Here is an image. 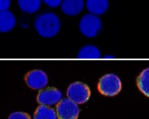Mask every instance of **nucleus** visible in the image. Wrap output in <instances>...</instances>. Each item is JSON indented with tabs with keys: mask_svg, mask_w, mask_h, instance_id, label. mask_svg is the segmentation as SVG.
<instances>
[{
	"mask_svg": "<svg viewBox=\"0 0 149 119\" xmlns=\"http://www.w3.org/2000/svg\"><path fill=\"white\" fill-rule=\"evenodd\" d=\"M34 25L39 35L50 38L56 35L60 31L61 22L55 13L47 12L41 14L36 18Z\"/></svg>",
	"mask_w": 149,
	"mask_h": 119,
	"instance_id": "obj_1",
	"label": "nucleus"
},
{
	"mask_svg": "<svg viewBox=\"0 0 149 119\" xmlns=\"http://www.w3.org/2000/svg\"><path fill=\"white\" fill-rule=\"evenodd\" d=\"M102 21L99 16L86 14L81 19L79 29L83 35L88 38L96 37L102 28Z\"/></svg>",
	"mask_w": 149,
	"mask_h": 119,
	"instance_id": "obj_2",
	"label": "nucleus"
},
{
	"mask_svg": "<svg viewBox=\"0 0 149 119\" xmlns=\"http://www.w3.org/2000/svg\"><path fill=\"white\" fill-rule=\"evenodd\" d=\"M122 88L119 77L113 73H108L102 76L98 84V89L101 94L106 96L118 95Z\"/></svg>",
	"mask_w": 149,
	"mask_h": 119,
	"instance_id": "obj_3",
	"label": "nucleus"
},
{
	"mask_svg": "<svg viewBox=\"0 0 149 119\" xmlns=\"http://www.w3.org/2000/svg\"><path fill=\"white\" fill-rule=\"evenodd\" d=\"M67 95L68 99L77 104H82L89 99L91 91L86 84L74 82L68 88Z\"/></svg>",
	"mask_w": 149,
	"mask_h": 119,
	"instance_id": "obj_4",
	"label": "nucleus"
},
{
	"mask_svg": "<svg viewBox=\"0 0 149 119\" xmlns=\"http://www.w3.org/2000/svg\"><path fill=\"white\" fill-rule=\"evenodd\" d=\"M56 110L58 119H77L80 113L78 104L68 98L60 100L56 105Z\"/></svg>",
	"mask_w": 149,
	"mask_h": 119,
	"instance_id": "obj_5",
	"label": "nucleus"
},
{
	"mask_svg": "<svg viewBox=\"0 0 149 119\" xmlns=\"http://www.w3.org/2000/svg\"><path fill=\"white\" fill-rule=\"evenodd\" d=\"M62 98V93L58 89L47 88L39 91L37 95V101L41 105L49 106L58 103Z\"/></svg>",
	"mask_w": 149,
	"mask_h": 119,
	"instance_id": "obj_6",
	"label": "nucleus"
},
{
	"mask_svg": "<svg viewBox=\"0 0 149 119\" xmlns=\"http://www.w3.org/2000/svg\"><path fill=\"white\" fill-rule=\"evenodd\" d=\"M27 85L32 89H41L47 86L48 78L43 71L37 69L29 71L25 76Z\"/></svg>",
	"mask_w": 149,
	"mask_h": 119,
	"instance_id": "obj_7",
	"label": "nucleus"
},
{
	"mask_svg": "<svg viewBox=\"0 0 149 119\" xmlns=\"http://www.w3.org/2000/svg\"><path fill=\"white\" fill-rule=\"evenodd\" d=\"M85 4L84 0H63L60 6L62 12L65 15L74 16L82 12Z\"/></svg>",
	"mask_w": 149,
	"mask_h": 119,
	"instance_id": "obj_8",
	"label": "nucleus"
},
{
	"mask_svg": "<svg viewBox=\"0 0 149 119\" xmlns=\"http://www.w3.org/2000/svg\"><path fill=\"white\" fill-rule=\"evenodd\" d=\"M85 6L90 14L99 16L107 11L109 2L108 0H87Z\"/></svg>",
	"mask_w": 149,
	"mask_h": 119,
	"instance_id": "obj_9",
	"label": "nucleus"
},
{
	"mask_svg": "<svg viewBox=\"0 0 149 119\" xmlns=\"http://www.w3.org/2000/svg\"><path fill=\"white\" fill-rule=\"evenodd\" d=\"M16 24L15 15L7 10L0 12V32L7 33L13 30Z\"/></svg>",
	"mask_w": 149,
	"mask_h": 119,
	"instance_id": "obj_10",
	"label": "nucleus"
},
{
	"mask_svg": "<svg viewBox=\"0 0 149 119\" xmlns=\"http://www.w3.org/2000/svg\"><path fill=\"white\" fill-rule=\"evenodd\" d=\"M19 8L27 14H33L40 9L42 0H18Z\"/></svg>",
	"mask_w": 149,
	"mask_h": 119,
	"instance_id": "obj_11",
	"label": "nucleus"
},
{
	"mask_svg": "<svg viewBox=\"0 0 149 119\" xmlns=\"http://www.w3.org/2000/svg\"><path fill=\"white\" fill-rule=\"evenodd\" d=\"M101 56L100 51L97 47L88 45L81 49L77 57L81 59H99Z\"/></svg>",
	"mask_w": 149,
	"mask_h": 119,
	"instance_id": "obj_12",
	"label": "nucleus"
},
{
	"mask_svg": "<svg viewBox=\"0 0 149 119\" xmlns=\"http://www.w3.org/2000/svg\"><path fill=\"white\" fill-rule=\"evenodd\" d=\"M57 116L54 109L41 105L37 107L34 113V119H56Z\"/></svg>",
	"mask_w": 149,
	"mask_h": 119,
	"instance_id": "obj_13",
	"label": "nucleus"
},
{
	"mask_svg": "<svg viewBox=\"0 0 149 119\" xmlns=\"http://www.w3.org/2000/svg\"><path fill=\"white\" fill-rule=\"evenodd\" d=\"M149 69L143 70L137 79L138 88L144 95L149 97Z\"/></svg>",
	"mask_w": 149,
	"mask_h": 119,
	"instance_id": "obj_14",
	"label": "nucleus"
},
{
	"mask_svg": "<svg viewBox=\"0 0 149 119\" xmlns=\"http://www.w3.org/2000/svg\"><path fill=\"white\" fill-rule=\"evenodd\" d=\"M8 119H31L30 115L24 112H14L11 114Z\"/></svg>",
	"mask_w": 149,
	"mask_h": 119,
	"instance_id": "obj_15",
	"label": "nucleus"
},
{
	"mask_svg": "<svg viewBox=\"0 0 149 119\" xmlns=\"http://www.w3.org/2000/svg\"><path fill=\"white\" fill-rule=\"evenodd\" d=\"M47 6L51 8H56L61 5L63 0H42Z\"/></svg>",
	"mask_w": 149,
	"mask_h": 119,
	"instance_id": "obj_16",
	"label": "nucleus"
},
{
	"mask_svg": "<svg viewBox=\"0 0 149 119\" xmlns=\"http://www.w3.org/2000/svg\"><path fill=\"white\" fill-rule=\"evenodd\" d=\"M11 5V0H0V12L9 9Z\"/></svg>",
	"mask_w": 149,
	"mask_h": 119,
	"instance_id": "obj_17",
	"label": "nucleus"
},
{
	"mask_svg": "<svg viewBox=\"0 0 149 119\" xmlns=\"http://www.w3.org/2000/svg\"><path fill=\"white\" fill-rule=\"evenodd\" d=\"M104 58H106V59H113L115 57L113 55H105Z\"/></svg>",
	"mask_w": 149,
	"mask_h": 119,
	"instance_id": "obj_18",
	"label": "nucleus"
}]
</instances>
